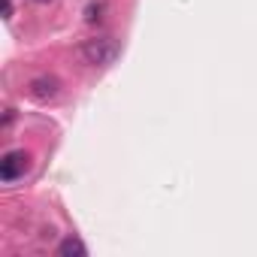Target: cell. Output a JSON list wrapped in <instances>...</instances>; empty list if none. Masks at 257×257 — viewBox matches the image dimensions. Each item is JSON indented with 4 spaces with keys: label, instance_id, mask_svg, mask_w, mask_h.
<instances>
[{
    "label": "cell",
    "instance_id": "5b68a950",
    "mask_svg": "<svg viewBox=\"0 0 257 257\" xmlns=\"http://www.w3.org/2000/svg\"><path fill=\"white\" fill-rule=\"evenodd\" d=\"M85 19H88V22H100V19H103V4H91V7L85 10Z\"/></svg>",
    "mask_w": 257,
    "mask_h": 257
},
{
    "label": "cell",
    "instance_id": "6da1fadb",
    "mask_svg": "<svg viewBox=\"0 0 257 257\" xmlns=\"http://www.w3.org/2000/svg\"><path fill=\"white\" fill-rule=\"evenodd\" d=\"M118 43L112 40V37H94V40H88L85 46H82V55H85V61L88 64H94V67H109L115 58H118Z\"/></svg>",
    "mask_w": 257,
    "mask_h": 257
},
{
    "label": "cell",
    "instance_id": "3957f363",
    "mask_svg": "<svg viewBox=\"0 0 257 257\" xmlns=\"http://www.w3.org/2000/svg\"><path fill=\"white\" fill-rule=\"evenodd\" d=\"M58 91H61V82H58L55 76H37V79L31 82V97H34V100H40V103L55 100V97H58Z\"/></svg>",
    "mask_w": 257,
    "mask_h": 257
},
{
    "label": "cell",
    "instance_id": "8992f818",
    "mask_svg": "<svg viewBox=\"0 0 257 257\" xmlns=\"http://www.w3.org/2000/svg\"><path fill=\"white\" fill-rule=\"evenodd\" d=\"M7 10H4V19H13V0H4Z\"/></svg>",
    "mask_w": 257,
    "mask_h": 257
},
{
    "label": "cell",
    "instance_id": "7a4b0ae2",
    "mask_svg": "<svg viewBox=\"0 0 257 257\" xmlns=\"http://www.w3.org/2000/svg\"><path fill=\"white\" fill-rule=\"evenodd\" d=\"M28 155L25 152H10V155H4V161H0V179L4 182H16V179H22L25 173H28Z\"/></svg>",
    "mask_w": 257,
    "mask_h": 257
},
{
    "label": "cell",
    "instance_id": "277c9868",
    "mask_svg": "<svg viewBox=\"0 0 257 257\" xmlns=\"http://www.w3.org/2000/svg\"><path fill=\"white\" fill-rule=\"evenodd\" d=\"M58 254H61V257H85V254H88V248L82 245V239L67 236V239L58 245Z\"/></svg>",
    "mask_w": 257,
    "mask_h": 257
},
{
    "label": "cell",
    "instance_id": "52a82bcc",
    "mask_svg": "<svg viewBox=\"0 0 257 257\" xmlns=\"http://www.w3.org/2000/svg\"><path fill=\"white\" fill-rule=\"evenodd\" d=\"M37 4H49V0H37Z\"/></svg>",
    "mask_w": 257,
    "mask_h": 257
}]
</instances>
